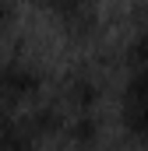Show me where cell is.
<instances>
[{
	"instance_id": "obj_4",
	"label": "cell",
	"mask_w": 148,
	"mask_h": 151,
	"mask_svg": "<svg viewBox=\"0 0 148 151\" xmlns=\"http://www.w3.org/2000/svg\"><path fill=\"white\" fill-rule=\"evenodd\" d=\"M120 127L131 137L148 141V77L127 74L120 91Z\"/></svg>"
},
{
	"instance_id": "obj_3",
	"label": "cell",
	"mask_w": 148,
	"mask_h": 151,
	"mask_svg": "<svg viewBox=\"0 0 148 151\" xmlns=\"http://www.w3.org/2000/svg\"><path fill=\"white\" fill-rule=\"evenodd\" d=\"M49 127L53 123L46 116H39V109L36 113L21 109V113L0 116V151H39Z\"/></svg>"
},
{
	"instance_id": "obj_1",
	"label": "cell",
	"mask_w": 148,
	"mask_h": 151,
	"mask_svg": "<svg viewBox=\"0 0 148 151\" xmlns=\"http://www.w3.org/2000/svg\"><path fill=\"white\" fill-rule=\"evenodd\" d=\"M42 91V70L32 60H0V116L28 109Z\"/></svg>"
},
{
	"instance_id": "obj_6",
	"label": "cell",
	"mask_w": 148,
	"mask_h": 151,
	"mask_svg": "<svg viewBox=\"0 0 148 151\" xmlns=\"http://www.w3.org/2000/svg\"><path fill=\"white\" fill-rule=\"evenodd\" d=\"M18 18H21V11H18V0H0V39H7L11 32H14Z\"/></svg>"
},
{
	"instance_id": "obj_7",
	"label": "cell",
	"mask_w": 148,
	"mask_h": 151,
	"mask_svg": "<svg viewBox=\"0 0 148 151\" xmlns=\"http://www.w3.org/2000/svg\"><path fill=\"white\" fill-rule=\"evenodd\" d=\"M67 151H102V144H67Z\"/></svg>"
},
{
	"instance_id": "obj_5",
	"label": "cell",
	"mask_w": 148,
	"mask_h": 151,
	"mask_svg": "<svg viewBox=\"0 0 148 151\" xmlns=\"http://www.w3.org/2000/svg\"><path fill=\"white\" fill-rule=\"evenodd\" d=\"M127 67H131V74L148 77V32H141L127 46Z\"/></svg>"
},
{
	"instance_id": "obj_2",
	"label": "cell",
	"mask_w": 148,
	"mask_h": 151,
	"mask_svg": "<svg viewBox=\"0 0 148 151\" xmlns=\"http://www.w3.org/2000/svg\"><path fill=\"white\" fill-rule=\"evenodd\" d=\"M39 11L57 25L60 35L74 39V42H85L99 32L102 25V7L99 0H32Z\"/></svg>"
}]
</instances>
